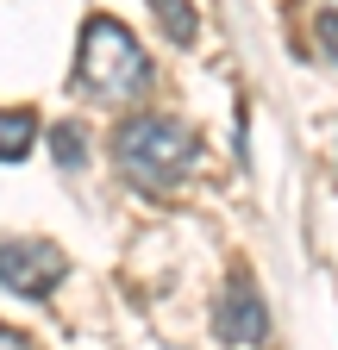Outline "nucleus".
<instances>
[{
  "label": "nucleus",
  "instance_id": "f257e3e1",
  "mask_svg": "<svg viewBox=\"0 0 338 350\" xmlns=\"http://www.w3.org/2000/svg\"><path fill=\"white\" fill-rule=\"evenodd\" d=\"M151 81V57L138 51V38L125 31L119 19H88L81 25V51H75V88L101 107H119L144 94Z\"/></svg>",
  "mask_w": 338,
  "mask_h": 350
},
{
  "label": "nucleus",
  "instance_id": "f03ea898",
  "mask_svg": "<svg viewBox=\"0 0 338 350\" xmlns=\"http://www.w3.org/2000/svg\"><path fill=\"white\" fill-rule=\"evenodd\" d=\"M200 144L182 119H163V113H132L113 131V163L144 188H176L182 175L194 169Z\"/></svg>",
  "mask_w": 338,
  "mask_h": 350
},
{
  "label": "nucleus",
  "instance_id": "7ed1b4c3",
  "mask_svg": "<svg viewBox=\"0 0 338 350\" xmlns=\"http://www.w3.org/2000/svg\"><path fill=\"white\" fill-rule=\"evenodd\" d=\"M69 275V256L51 238H7L0 244V288H13L25 300H44Z\"/></svg>",
  "mask_w": 338,
  "mask_h": 350
},
{
  "label": "nucleus",
  "instance_id": "20e7f679",
  "mask_svg": "<svg viewBox=\"0 0 338 350\" xmlns=\"http://www.w3.org/2000/svg\"><path fill=\"white\" fill-rule=\"evenodd\" d=\"M213 325H220V338H226L232 350H257V344L270 338V313H263L257 288H250V275H232V288H226V300H220Z\"/></svg>",
  "mask_w": 338,
  "mask_h": 350
},
{
  "label": "nucleus",
  "instance_id": "39448f33",
  "mask_svg": "<svg viewBox=\"0 0 338 350\" xmlns=\"http://www.w3.org/2000/svg\"><path fill=\"white\" fill-rule=\"evenodd\" d=\"M38 138V119L25 107H0V163H19Z\"/></svg>",
  "mask_w": 338,
  "mask_h": 350
},
{
  "label": "nucleus",
  "instance_id": "423d86ee",
  "mask_svg": "<svg viewBox=\"0 0 338 350\" xmlns=\"http://www.w3.org/2000/svg\"><path fill=\"white\" fill-rule=\"evenodd\" d=\"M151 7H157V25L169 31V38H176V44H194V7H188V0H151Z\"/></svg>",
  "mask_w": 338,
  "mask_h": 350
},
{
  "label": "nucleus",
  "instance_id": "0eeeda50",
  "mask_svg": "<svg viewBox=\"0 0 338 350\" xmlns=\"http://www.w3.org/2000/svg\"><path fill=\"white\" fill-rule=\"evenodd\" d=\"M51 144H57V163H63V169H81V131H75V125H57Z\"/></svg>",
  "mask_w": 338,
  "mask_h": 350
},
{
  "label": "nucleus",
  "instance_id": "6e6552de",
  "mask_svg": "<svg viewBox=\"0 0 338 350\" xmlns=\"http://www.w3.org/2000/svg\"><path fill=\"white\" fill-rule=\"evenodd\" d=\"M320 51L338 63V13H320Z\"/></svg>",
  "mask_w": 338,
  "mask_h": 350
},
{
  "label": "nucleus",
  "instance_id": "1a4fd4ad",
  "mask_svg": "<svg viewBox=\"0 0 338 350\" xmlns=\"http://www.w3.org/2000/svg\"><path fill=\"white\" fill-rule=\"evenodd\" d=\"M0 350H38L25 332H13V325H0Z\"/></svg>",
  "mask_w": 338,
  "mask_h": 350
}]
</instances>
